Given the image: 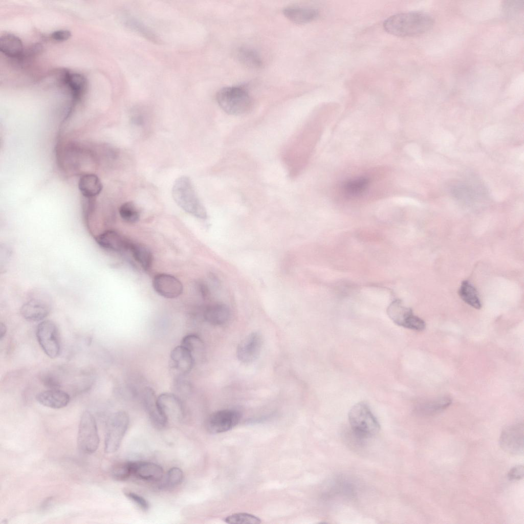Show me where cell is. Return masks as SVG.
Here are the masks:
<instances>
[{"instance_id": "cell-1", "label": "cell", "mask_w": 524, "mask_h": 524, "mask_svg": "<svg viewBox=\"0 0 524 524\" xmlns=\"http://www.w3.org/2000/svg\"><path fill=\"white\" fill-rule=\"evenodd\" d=\"M434 25L433 17L422 11H410L395 14L386 19L383 27L392 35L407 37L425 33Z\"/></svg>"}, {"instance_id": "cell-2", "label": "cell", "mask_w": 524, "mask_h": 524, "mask_svg": "<svg viewBox=\"0 0 524 524\" xmlns=\"http://www.w3.org/2000/svg\"><path fill=\"white\" fill-rule=\"evenodd\" d=\"M172 195L177 205L187 213L201 219L207 218L206 210L188 177L181 176L176 180Z\"/></svg>"}, {"instance_id": "cell-3", "label": "cell", "mask_w": 524, "mask_h": 524, "mask_svg": "<svg viewBox=\"0 0 524 524\" xmlns=\"http://www.w3.org/2000/svg\"><path fill=\"white\" fill-rule=\"evenodd\" d=\"M217 102L226 113L242 115L249 112L252 105L248 92L239 86H228L221 89L216 94Z\"/></svg>"}, {"instance_id": "cell-4", "label": "cell", "mask_w": 524, "mask_h": 524, "mask_svg": "<svg viewBox=\"0 0 524 524\" xmlns=\"http://www.w3.org/2000/svg\"><path fill=\"white\" fill-rule=\"evenodd\" d=\"M350 426L354 433L361 438H368L377 434L380 424L369 407L364 402L354 405L348 412Z\"/></svg>"}, {"instance_id": "cell-5", "label": "cell", "mask_w": 524, "mask_h": 524, "mask_svg": "<svg viewBox=\"0 0 524 524\" xmlns=\"http://www.w3.org/2000/svg\"><path fill=\"white\" fill-rule=\"evenodd\" d=\"M27 301L20 308V314L26 320L39 321L49 314L52 304L50 295L45 291L36 289L28 295Z\"/></svg>"}, {"instance_id": "cell-6", "label": "cell", "mask_w": 524, "mask_h": 524, "mask_svg": "<svg viewBox=\"0 0 524 524\" xmlns=\"http://www.w3.org/2000/svg\"><path fill=\"white\" fill-rule=\"evenodd\" d=\"M99 444L96 421L93 414L88 411H84L80 418L77 435V446L82 453L92 454L95 452Z\"/></svg>"}, {"instance_id": "cell-7", "label": "cell", "mask_w": 524, "mask_h": 524, "mask_svg": "<svg viewBox=\"0 0 524 524\" xmlns=\"http://www.w3.org/2000/svg\"><path fill=\"white\" fill-rule=\"evenodd\" d=\"M129 417L125 411L113 413L106 424L105 451L111 453L119 448L129 425Z\"/></svg>"}, {"instance_id": "cell-8", "label": "cell", "mask_w": 524, "mask_h": 524, "mask_svg": "<svg viewBox=\"0 0 524 524\" xmlns=\"http://www.w3.org/2000/svg\"><path fill=\"white\" fill-rule=\"evenodd\" d=\"M386 311L390 319L399 326L418 331L425 329V321L415 315L411 309L404 305L400 299L393 300Z\"/></svg>"}, {"instance_id": "cell-9", "label": "cell", "mask_w": 524, "mask_h": 524, "mask_svg": "<svg viewBox=\"0 0 524 524\" xmlns=\"http://www.w3.org/2000/svg\"><path fill=\"white\" fill-rule=\"evenodd\" d=\"M36 336L44 353L51 358H55L60 353L58 329L55 323L49 320L40 322L37 325Z\"/></svg>"}, {"instance_id": "cell-10", "label": "cell", "mask_w": 524, "mask_h": 524, "mask_svg": "<svg viewBox=\"0 0 524 524\" xmlns=\"http://www.w3.org/2000/svg\"><path fill=\"white\" fill-rule=\"evenodd\" d=\"M499 444L507 453L520 455L524 451V426L523 422L512 424L501 431Z\"/></svg>"}, {"instance_id": "cell-11", "label": "cell", "mask_w": 524, "mask_h": 524, "mask_svg": "<svg viewBox=\"0 0 524 524\" xmlns=\"http://www.w3.org/2000/svg\"><path fill=\"white\" fill-rule=\"evenodd\" d=\"M241 419V413L237 410H220L210 416L207 422V429L213 434L225 432L234 428Z\"/></svg>"}, {"instance_id": "cell-12", "label": "cell", "mask_w": 524, "mask_h": 524, "mask_svg": "<svg viewBox=\"0 0 524 524\" xmlns=\"http://www.w3.org/2000/svg\"><path fill=\"white\" fill-rule=\"evenodd\" d=\"M262 345L263 338L260 333L254 332L249 334L237 346V359L245 364L253 362L259 355Z\"/></svg>"}, {"instance_id": "cell-13", "label": "cell", "mask_w": 524, "mask_h": 524, "mask_svg": "<svg viewBox=\"0 0 524 524\" xmlns=\"http://www.w3.org/2000/svg\"><path fill=\"white\" fill-rule=\"evenodd\" d=\"M155 291L161 296L167 298H176L182 293L183 285L174 276L167 274H158L152 281Z\"/></svg>"}, {"instance_id": "cell-14", "label": "cell", "mask_w": 524, "mask_h": 524, "mask_svg": "<svg viewBox=\"0 0 524 524\" xmlns=\"http://www.w3.org/2000/svg\"><path fill=\"white\" fill-rule=\"evenodd\" d=\"M171 366L178 377H184L193 368L194 358L191 353L182 345L175 347L170 353Z\"/></svg>"}, {"instance_id": "cell-15", "label": "cell", "mask_w": 524, "mask_h": 524, "mask_svg": "<svg viewBox=\"0 0 524 524\" xmlns=\"http://www.w3.org/2000/svg\"><path fill=\"white\" fill-rule=\"evenodd\" d=\"M143 399L145 407L151 421L158 428H162L166 425L168 419L159 407L158 397L154 390L149 387L145 388L143 391Z\"/></svg>"}, {"instance_id": "cell-16", "label": "cell", "mask_w": 524, "mask_h": 524, "mask_svg": "<svg viewBox=\"0 0 524 524\" xmlns=\"http://www.w3.org/2000/svg\"><path fill=\"white\" fill-rule=\"evenodd\" d=\"M95 240L102 248L117 252L128 250L131 243L113 230H107L100 234L96 237Z\"/></svg>"}, {"instance_id": "cell-17", "label": "cell", "mask_w": 524, "mask_h": 524, "mask_svg": "<svg viewBox=\"0 0 524 524\" xmlns=\"http://www.w3.org/2000/svg\"><path fill=\"white\" fill-rule=\"evenodd\" d=\"M159 407L166 418L181 419L184 409L180 398L176 394L165 392L158 397Z\"/></svg>"}, {"instance_id": "cell-18", "label": "cell", "mask_w": 524, "mask_h": 524, "mask_svg": "<svg viewBox=\"0 0 524 524\" xmlns=\"http://www.w3.org/2000/svg\"><path fill=\"white\" fill-rule=\"evenodd\" d=\"M131 463L132 475L139 478L157 482L163 477V469L157 464L142 461H134Z\"/></svg>"}, {"instance_id": "cell-19", "label": "cell", "mask_w": 524, "mask_h": 524, "mask_svg": "<svg viewBox=\"0 0 524 524\" xmlns=\"http://www.w3.org/2000/svg\"><path fill=\"white\" fill-rule=\"evenodd\" d=\"M36 400L41 405L53 409H60L67 406L70 396L59 389H48L38 394Z\"/></svg>"}, {"instance_id": "cell-20", "label": "cell", "mask_w": 524, "mask_h": 524, "mask_svg": "<svg viewBox=\"0 0 524 524\" xmlns=\"http://www.w3.org/2000/svg\"><path fill=\"white\" fill-rule=\"evenodd\" d=\"M203 316L205 320L210 324L221 325L228 321L230 317V311L225 304L215 303L205 308Z\"/></svg>"}, {"instance_id": "cell-21", "label": "cell", "mask_w": 524, "mask_h": 524, "mask_svg": "<svg viewBox=\"0 0 524 524\" xmlns=\"http://www.w3.org/2000/svg\"><path fill=\"white\" fill-rule=\"evenodd\" d=\"M285 16L297 24H304L315 20L318 15L315 9L298 6H289L283 10Z\"/></svg>"}, {"instance_id": "cell-22", "label": "cell", "mask_w": 524, "mask_h": 524, "mask_svg": "<svg viewBox=\"0 0 524 524\" xmlns=\"http://www.w3.org/2000/svg\"><path fill=\"white\" fill-rule=\"evenodd\" d=\"M0 50L6 56L11 58L21 57L24 53L21 40L11 33H4L1 36Z\"/></svg>"}, {"instance_id": "cell-23", "label": "cell", "mask_w": 524, "mask_h": 524, "mask_svg": "<svg viewBox=\"0 0 524 524\" xmlns=\"http://www.w3.org/2000/svg\"><path fill=\"white\" fill-rule=\"evenodd\" d=\"M63 81L71 91L74 101L80 99L86 90V81L84 76L77 73L66 71L63 73Z\"/></svg>"}, {"instance_id": "cell-24", "label": "cell", "mask_w": 524, "mask_h": 524, "mask_svg": "<svg viewBox=\"0 0 524 524\" xmlns=\"http://www.w3.org/2000/svg\"><path fill=\"white\" fill-rule=\"evenodd\" d=\"M78 186L83 195L88 198L97 195L102 188L99 178L92 173L83 175L79 179Z\"/></svg>"}, {"instance_id": "cell-25", "label": "cell", "mask_w": 524, "mask_h": 524, "mask_svg": "<svg viewBox=\"0 0 524 524\" xmlns=\"http://www.w3.org/2000/svg\"><path fill=\"white\" fill-rule=\"evenodd\" d=\"M451 399L447 397H438L428 400L419 407V412L425 416H432L442 412L451 404Z\"/></svg>"}, {"instance_id": "cell-26", "label": "cell", "mask_w": 524, "mask_h": 524, "mask_svg": "<svg viewBox=\"0 0 524 524\" xmlns=\"http://www.w3.org/2000/svg\"><path fill=\"white\" fill-rule=\"evenodd\" d=\"M129 250L134 259L145 270H149L152 266L153 256L150 250L145 246L131 242Z\"/></svg>"}, {"instance_id": "cell-27", "label": "cell", "mask_w": 524, "mask_h": 524, "mask_svg": "<svg viewBox=\"0 0 524 524\" xmlns=\"http://www.w3.org/2000/svg\"><path fill=\"white\" fill-rule=\"evenodd\" d=\"M461 298L467 304L476 309L482 308L478 292L475 287L468 280L462 282L458 290Z\"/></svg>"}, {"instance_id": "cell-28", "label": "cell", "mask_w": 524, "mask_h": 524, "mask_svg": "<svg viewBox=\"0 0 524 524\" xmlns=\"http://www.w3.org/2000/svg\"><path fill=\"white\" fill-rule=\"evenodd\" d=\"M238 60L244 66L252 69L260 68L263 62L259 54L254 50L241 47L236 52Z\"/></svg>"}, {"instance_id": "cell-29", "label": "cell", "mask_w": 524, "mask_h": 524, "mask_svg": "<svg viewBox=\"0 0 524 524\" xmlns=\"http://www.w3.org/2000/svg\"><path fill=\"white\" fill-rule=\"evenodd\" d=\"M369 183L365 177H360L346 182L344 185L345 193L350 196H357L366 189Z\"/></svg>"}, {"instance_id": "cell-30", "label": "cell", "mask_w": 524, "mask_h": 524, "mask_svg": "<svg viewBox=\"0 0 524 524\" xmlns=\"http://www.w3.org/2000/svg\"><path fill=\"white\" fill-rule=\"evenodd\" d=\"M181 345L191 353L194 359L195 356H199V354H202L204 350L203 341L199 336L194 334H189L184 337Z\"/></svg>"}, {"instance_id": "cell-31", "label": "cell", "mask_w": 524, "mask_h": 524, "mask_svg": "<svg viewBox=\"0 0 524 524\" xmlns=\"http://www.w3.org/2000/svg\"><path fill=\"white\" fill-rule=\"evenodd\" d=\"M121 217L129 223L137 222L140 219V213L134 203L127 202L123 203L119 208Z\"/></svg>"}, {"instance_id": "cell-32", "label": "cell", "mask_w": 524, "mask_h": 524, "mask_svg": "<svg viewBox=\"0 0 524 524\" xmlns=\"http://www.w3.org/2000/svg\"><path fill=\"white\" fill-rule=\"evenodd\" d=\"M224 521L230 524H258L261 522L259 517L246 513L233 514L226 517Z\"/></svg>"}, {"instance_id": "cell-33", "label": "cell", "mask_w": 524, "mask_h": 524, "mask_svg": "<svg viewBox=\"0 0 524 524\" xmlns=\"http://www.w3.org/2000/svg\"><path fill=\"white\" fill-rule=\"evenodd\" d=\"M124 21L125 25L128 28L140 33L150 40L154 41L157 40L155 35L136 19L127 15Z\"/></svg>"}, {"instance_id": "cell-34", "label": "cell", "mask_w": 524, "mask_h": 524, "mask_svg": "<svg viewBox=\"0 0 524 524\" xmlns=\"http://www.w3.org/2000/svg\"><path fill=\"white\" fill-rule=\"evenodd\" d=\"M184 474L182 470L178 467L171 468L167 473L165 480L161 487L169 488L176 486L183 481Z\"/></svg>"}, {"instance_id": "cell-35", "label": "cell", "mask_w": 524, "mask_h": 524, "mask_svg": "<svg viewBox=\"0 0 524 524\" xmlns=\"http://www.w3.org/2000/svg\"><path fill=\"white\" fill-rule=\"evenodd\" d=\"M132 475L131 462H124L117 465L112 471L113 477L117 481H125Z\"/></svg>"}, {"instance_id": "cell-36", "label": "cell", "mask_w": 524, "mask_h": 524, "mask_svg": "<svg viewBox=\"0 0 524 524\" xmlns=\"http://www.w3.org/2000/svg\"><path fill=\"white\" fill-rule=\"evenodd\" d=\"M183 377H178L176 381V388L177 394H176L179 398L185 397L190 394L191 386L187 381L183 380Z\"/></svg>"}, {"instance_id": "cell-37", "label": "cell", "mask_w": 524, "mask_h": 524, "mask_svg": "<svg viewBox=\"0 0 524 524\" xmlns=\"http://www.w3.org/2000/svg\"><path fill=\"white\" fill-rule=\"evenodd\" d=\"M124 494L142 510L146 511L149 509V503L143 497L131 492H126Z\"/></svg>"}, {"instance_id": "cell-38", "label": "cell", "mask_w": 524, "mask_h": 524, "mask_svg": "<svg viewBox=\"0 0 524 524\" xmlns=\"http://www.w3.org/2000/svg\"><path fill=\"white\" fill-rule=\"evenodd\" d=\"M523 475V466L517 465L510 469L508 473V478L510 481H518L522 479Z\"/></svg>"}, {"instance_id": "cell-39", "label": "cell", "mask_w": 524, "mask_h": 524, "mask_svg": "<svg viewBox=\"0 0 524 524\" xmlns=\"http://www.w3.org/2000/svg\"><path fill=\"white\" fill-rule=\"evenodd\" d=\"M42 382L48 389H59L60 387V384L58 380L52 376H45L42 379Z\"/></svg>"}, {"instance_id": "cell-40", "label": "cell", "mask_w": 524, "mask_h": 524, "mask_svg": "<svg viewBox=\"0 0 524 524\" xmlns=\"http://www.w3.org/2000/svg\"><path fill=\"white\" fill-rule=\"evenodd\" d=\"M71 33L67 30H59L53 32L51 37L55 40L62 41H66L70 38Z\"/></svg>"}, {"instance_id": "cell-41", "label": "cell", "mask_w": 524, "mask_h": 524, "mask_svg": "<svg viewBox=\"0 0 524 524\" xmlns=\"http://www.w3.org/2000/svg\"><path fill=\"white\" fill-rule=\"evenodd\" d=\"M199 288L200 292L203 297H206L209 295V290L208 288L203 283L199 285Z\"/></svg>"}, {"instance_id": "cell-42", "label": "cell", "mask_w": 524, "mask_h": 524, "mask_svg": "<svg viewBox=\"0 0 524 524\" xmlns=\"http://www.w3.org/2000/svg\"><path fill=\"white\" fill-rule=\"evenodd\" d=\"M7 332V328L5 324L1 322L0 323V339L2 340L5 336Z\"/></svg>"}]
</instances>
